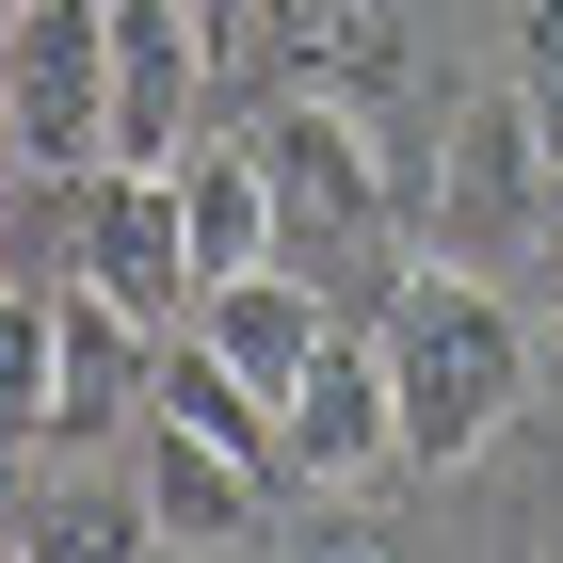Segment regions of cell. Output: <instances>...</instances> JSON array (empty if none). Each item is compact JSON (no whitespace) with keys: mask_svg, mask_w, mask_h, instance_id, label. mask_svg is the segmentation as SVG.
Masks as SVG:
<instances>
[{"mask_svg":"<svg viewBox=\"0 0 563 563\" xmlns=\"http://www.w3.org/2000/svg\"><path fill=\"white\" fill-rule=\"evenodd\" d=\"M145 402H162L177 434H210V451H242V467H258V483L290 467V434H274V402L242 387V371H225V354L194 339V322H177V339H162V387H145Z\"/></svg>","mask_w":563,"mask_h":563,"instance_id":"obj_13","label":"cell"},{"mask_svg":"<svg viewBox=\"0 0 563 563\" xmlns=\"http://www.w3.org/2000/svg\"><path fill=\"white\" fill-rule=\"evenodd\" d=\"M419 242L451 274H499V258H563V145L531 130V97H467L419 162Z\"/></svg>","mask_w":563,"mask_h":563,"instance_id":"obj_2","label":"cell"},{"mask_svg":"<svg viewBox=\"0 0 563 563\" xmlns=\"http://www.w3.org/2000/svg\"><path fill=\"white\" fill-rule=\"evenodd\" d=\"M16 548L33 563H162V531H145V499H48Z\"/></svg>","mask_w":563,"mask_h":563,"instance_id":"obj_15","label":"cell"},{"mask_svg":"<svg viewBox=\"0 0 563 563\" xmlns=\"http://www.w3.org/2000/svg\"><path fill=\"white\" fill-rule=\"evenodd\" d=\"M516 97H531V130L563 145V0H516Z\"/></svg>","mask_w":563,"mask_h":563,"instance_id":"obj_16","label":"cell"},{"mask_svg":"<svg viewBox=\"0 0 563 563\" xmlns=\"http://www.w3.org/2000/svg\"><path fill=\"white\" fill-rule=\"evenodd\" d=\"M65 434V290H0V451Z\"/></svg>","mask_w":563,"mask_h":563,"instance_id":"obj_14","label":"cell"},{"mask_svg":"<svg viewBox=\"0 0 563 563\" xmlns=\"http://www.w3.org/2000/svg\"><path fill=\"white\" fill-rule=\"evenodd\" d=\"M162 563H242V548H162Z\"/></svg>","mask_w":563,"mask_h":563,"instance_id":"obj_18","label":"cell"},{"mask_svg":"<svg viewBox=\"0 0 563 563\" xmlns=\"http://www.w3.org/2000/svg\"><path fill=\"white\" fill-rule=\"evenodd\" d=\"M258 48L306 97H371L402 65V0H258Z\"/></svg>","mask_w":563,"mask_h":563,"instance_id":"obj_10","label":"cell"},{"mask_svg":"<svg viewBox=\"0 0 563 563\" xmlns=\"http://www.w3.org/2000/svg\"><path fill=\"white\" fill-rule=\"evenodd\" d=\"M48 290H65V434H130V402L162 387V322H130V306L113 290H81V274H48Z\"/></svg>","mask_w":563,"mask_h":563,"instance_id":"obj_11","label":"cell"},{"mask_svg":"<svg viewBox=\"0 0 563 563\" xmlns=\"http://www.w3.org/2000/svg\"><path fill=\"white\" fill-rule=\"evenodd\" d=\"M548 322H563V258H548Z\"/></svg>","mask_w":563,"mask_h":563,"instance_id":"obj_19","label":"cell"},{"mask_svg":"<svg viewBox=\"0 0 563 563\" xmlns=\"http://www.w3.org/2000/svg\"><path fill=\"white\" fill-rule=\"evenodd\" d=\"M113 16V162H177L194 97H210V0H97Z\"/></svg>","mask_w":563,"mask_h":563,"instance_id":"obj_7","label":"cell"},{"mask_svg":"<svg viewBox=\"0 0 563 563\" xmlns=\"http://www.w3.org/2000/svg\"><path fill=\"white\" fill-rule=\"evenodd\" d=\"M16 563H33V548H16Z\"/></svg>","mask_w":563,"mask_h":563,"instance_id":"obj_21","label":"cell"},{"mask_svg":"<svg viewBox=\"0 0 563 563\" xmlns=\"http://www.w3.org/2000/svg\"><path fill=\"white\" fill-rule=\"evenodd\" d=\"M258 499H274V483L242 467V451L145 419V531H162V548H258Z\"/></svg>","mask_w":563,"mask_h":563,"instance_id":"obj_9","label":"cell"},{"mask_svg":"<svg viewBox=\"0 0 563 563\" xmlns=\"http://www.w3.org/2000/svg\"><path fill=\"white\" fill-rule=\"evenodd\" d=\"M81 290H113L130 322H194V225H177V162H97L81 177Z\"/></svg>","mask_w":563,"mask_h":563,"instance_id":"obj_6","label":"cell"},{"mask_svg":"<svg viewBox=\"0 0 563 563\" xmlns=\"http://www.w3.org/2000/svg\"><path fill=\"white\" fill-rule=\"evenodd\" d=\"M194 339L225 354V371H242V387H290L306 354H322V290H306L290 258H258V274H210V290H194Z\"/></svg>","mask_w":563,"mask_h":563,"instance_id":"obj_8","label":"cell"},{"mask_svg":"<svg viewBox=\"0 0 563 563\" xmlns=\"http://www.w3.org/2000/svg\"><path fill=\"white\" fill-rule=\"evenodd\" d=\"M306 563H402V548H387V531H371V516H339V531H322V548H306Z\"/></svg>","mask_w":563,"mask_h":563,"instance_id":"obj_17","label":"cell"},{"mask_svg":"<svg viewBox=\"0 0 563 563\" xmlns=\"http://www.w3.org/2000/svg\"><path fill=\"white\" fill-rule=\"evenodd\" d=\"M0 162L81 194L113 162V16L97 0H0Z\"/></svg>","mask_w":563,"mask_h":563,"instance_id":"obj_3","label":"cell"},{"mask_svg":"<svg viewBox=\"0 0 563 563\" xmlns=\"http://www.w3.org/2000/svg\"><path fill=\"white\" fill-rule=\"evenodd\" d=\"M274 434H290V483H371L402 467V419H387V322H322V354H306L290 387H274Z\"/></svg>","mask_w":563,"mask_h":563,"instance_id":"obj_5","label":"cell"},{"mask_svg":"<svg viewBox=\"0 0 563 563\" xmlns=\"http://www.w3.org/2000/svg\"><path fill=\"white\" fill-rule=\"evenodd\" d=\"M177 225H194V290H210V274H258V258H274V177H258V145H177Z\"/></svg>","mask_w":563,"mask_h":563,"instance_id":"obj_12","label":"cell"},{"mask_svg":"<svg viewBox=\"0 0 563 563\" xmlns=\"http://www.w3.org/2000/svg\"><path fill=\"white\" fill-rule=\"evenodd\" d=\"M210 16H242V0H210Z\"/></svg>","mask_w":563,"mask_h":563,"instance_id":"obj_20","label":"cell"},{"mask_svg":"<svg viewBox=\"0 0 563 563\" xmlns=\"http://www.w3.org/2000/svg\"><path fill=\"white\" fill-rule=\"evenodd\" d=\"M516 387H531V322L499 306V274L419 258L402 306H387V419H402V467H467V451H499Z\"/></svg>","mask_w":563,"mask_h":563,"instance_id":"obj_1","label":"cell"},{"mask_svg":"<svg viewBox=\"0 0 563 563\" xmlns=\"http://www.w3.org/2000/svg\"><path fill=\"white\" fill-rule=\"evenodd\" d=\"M258 177H274V258H371V242H387V162H371V130H354V97H274L258 130Z\"/></svg>","mask_w":563,"mask_h":563,"instance_id":"obj_4","label":"cell"}]
</instances>
